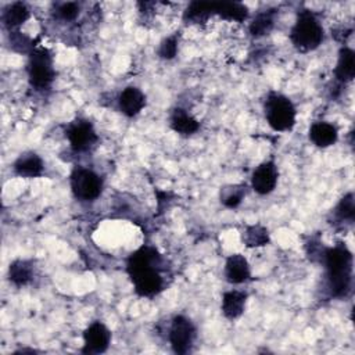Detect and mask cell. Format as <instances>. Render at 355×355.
Listing matches in <instances>:
<instances>
[{"label": "cell", "instance_id": "6da1fadb", "mask_svg": "<svg viewBox=\"0 0 355 355\" xmlns=\"http://www.w3.org/2000/svg\"><path fill=\"white\" fill-rule=\"evenodd\" d=\"M161 265L162 257L151 245H141L129 255L126 259V272L137 295L151 298L164 290Z\"/></svg>", "mask_w": 355, "mask_h": 355}, {"label": "cell", "instance_id": "7a4b0ae2", "mask_svg": "<svg viewBox=\"0 0 355 355\" xmlns=\"http://www.w3.org/2000/svg\"><path fill=\"white\" fill-rule=\"evenodd\" d=\"M326 268L330 294L336 298L347 297L352 284V252L345 243H337L323 250L322 258Z\"/></svg>", "mask_w": 355, "mask_h": 355}, {"label": "cell", "instance_id": "3957f363", "mask_svg": "<svg viewBox=\"0 0 355 355\" xmlns=\"http://www.w3.org/2000/svg\"><path fill=\"white\" fill-rule=\"evenodd\" d=\"M323 39L324 29L316 14L308 8L300 10L290 31V40L293 46L301 53H308L316 50L322 44Z\"/></svg>", "mask_w": 355, "mask_h": 355}, {"label": "cell", "instance_id": "277c9868", "mask_svg": "<svg viewBox=\"0 0 355 355\" xmlns=\"http://www.w3.org/2000/svg\"><path fill=\"white\" fill-rule=\"evenodd\" d=\"M263 111L268 125L276 132L291 130L295 125V107L293 101L282 93L270 92L266 96Z\"/></svg>", "mask_w": 355, "mask_h": 355}, {"label": "cell", "instance_id": "5b68a950", "mask_svg": "<svg viewBox=\"0 0 355 355\" xmlns=\"http://www.w3.org/2000/svg\"><path fill=\"white\" fill-rule=\"evenodd\" d=\"M26 69L29 83L36 90L49 89L55 78L53 55L44 47H36L31 50Z\"/></svg>", "mask_w": 355, "mask_h": 355}, {"label": "cell", "instance_id": "8992f818", "mask_svg": "<svg viewBox=\"0 0 355 355\" xmlns=\"http://www.w3.org/2000/svg\"><path fill=\"white\" fill-rule=\"evenodd\" d=\"M69 186L75 198L93 201L103 193L104 182L98 173L89 168H75L69 176Z\"/></svg>", "mask_w": 355, "mask_h": 355}, {"label": "cell", "instance_id": "52a82bcc", "mask_svg": "<svg viewBox=\"0 0 355 355\" xmlns=\"http://www.w3.org/2000/svg\"><path fill=\"white\" fill-rule=\"evenodd\" d=\"M196 338V327L184 315L173 316L169 327V343L175 354H187Z\"/></svg>", "mask_w": 355, "mask_h": 355}, {"label": "cell", "instance_id": "ba28073f", "mask_svg": "<svg viewBox=\"0 0 355 355\" xmlns=\"http://www.w3.org/2000/svg\"><path fill=\"white\" fill-rule=\"evenodd\" d=\"M65 136L69 141L71 148L76 153L87 151L98 140V136L92 122L83 118H78L72 121L67 126Z\"/></svg>", "mask_w": 355, "mask_h": 355}, {"label": "cell", "instance_id": "9c48e42d", "mask_svg": "<svg viewBox=\"0 0 355 355\" xmlns=\"http://www.w3.org/2000/svg\"><path fill=\"white\" fill-rule=\"evenodd\" d=\"M111 344V331L103 322L90 323L83 331V354H103Z\"/></svg>", "mask_w": 355, "mask_h": 355}, {"label": "cell", "instance_id": "30bf717a", "mask_svg": "<svg viewBox=\"0 0 355 355\" xmlns=\"http://www.w3.org/2000/svg\"><path fill=\"white\" fill-rule=\"evenodd\" d=\"M279 171L276 164L269 159L261 162L251 175V187L255 193L261 196H266L272 193L277 184Z\"/></svg>", "mask_w": 355, "mask_h": 355}, {"label": "cell", "instance_id": "8fae6325", "mask_svg": "<svg viewBox=\"0 0 355 355\" xmlns=\"http://www.w3.org/2000/svg\"><path fill=\"white\" fill-rule=\"evenodd\" d=\"M146 107V94L136 86H126L118 96V108L128 116H136Z\"/></svg>", "mask_w": 355, "mask_h": 355}, {"label": "cell", "instance_id": "7c38bea8", "mask_svg": "<svg viewBox=\"0 0 355 355\" xmlns=\"http://www.w3.org/2000/svg\"><path fill=\"white\" fill-rule=\"evenodd\" d=\"M14 173L21 178H39L44 172V164L39 154L33 151H25L17 157L12 164Z\"/></svg>", "mask_w": 355, "mask_h": 355}, {"label": "cell", "instance_id": "4fadbf2b", "mask_svg": "<svg viewBox=\"0 0 355 355\" xmlns=\"http://www.w3.org/2000/svg\"><path fill=\"white\" fill-rule=\"evenodd\" d=\"M225 277L230 284L245 283L251 277L248 261L241 254H232L225 262Z\"/></svg>", "mask_w": 355, "mask_h": 355}, {"label": "cell", "instance_id": "5bb4252c", "mask_svg": "<svg viewBox=\"0 0 355 355\" xmlns=\"http://www.w3.org/2000/svg\"><path fill=\"white\" fill-rule=\"evenodd\" d=\"M309 140L319 148L333 146L338 139V129L327 121H318L309 126Z\"/></svg>", "mask_w": 355, "mask_h": 355}, {"label": "cell", "instance_id": "9a60e30c", "mask_svg": "<svg viewBox=\"0 0 355 355\" xmlns=\"http://www.w3.org/2000/svg\"><path fill=\"white\" fill-rule=\"evenodd\" d=\"M247 297H248V294L245 291H240V290H230V291L223 293L220 308H222V313L225 315V318H227L230 320L240 318L244 313Z\"/></svg>", "mask_w": 355, "mask_h": 355}, {"label": "cell", "instance_id": "2e32d148", "mask_svg": "<svg viewBox=\"0 0 355 355\" xmlns=\"http://www.w3.org/2000/svg\"><path fill=\"white\" fill-rule=\"evenodd\" d=\"M211 14L223 19L243 22L248 18V8L239 1H211Z\"/></svg>", "mask_w": 355, "mask_h": 355}, {"label": "cell", "instance_id": "e0dca14e", "mask_svg": "<svg viewBox=\"0 0 355 355\" xmlns=\"http://www.w3.org/2000/svg\"><path fill=\"white\" fill-rule=\"evenodd\" d=\"M334 75L337 80L343 83H348L355 76V51L348 47L343 46L338 51V60L336 64Z\"/></svg>", "mask_w": 355, "mask_h": 355}, {"label": "cell", "instance_id": "ac0fdd59", "mask_svg": "<svg viewBox=\"0 0 355 355\" xmlns=\"http://www.w3.org/2000/svg\"><path fill=\"white\" fill-rule=\"evenodd\" d=\"M169 125L176 133L182 136H190L200 129V122L183 108H175L172 111Z\"/></svg>", "mask_w": 355, "mask_h": 355}, {"label": "cell", "instance_id": "d6986e66", "mask_svg": "<svg viewBox=\"0 0 355 355\" xmlns=\"http://www.w3.org/2000/svg\"><path fill=\"white\" fill-rule=\"evenodd\" d=\"M29 17H31L29 7L22 1H14L6 6V8L3 10L1 19L6 28L15 29L21 26L24 22H26Z\"/></svg>", "mask_w": 355, "mask_h": 355}, {"label": "cell", "instance_id": "ffe728a7", "mask_svg": "<svg viewBox=\"0 0 355 355\" xmlns=\"http://www.w3.org/2000/svg\"><path fill=\"white\" fill-rule=\"evenodd\" d=\"M33 277V266L31 261L26 259H17L8 266V280L17 286L22 287L26 286Z\"/></svg>", "mask_w": 355, "mask_h": 355}, {"label": "cell", "instance_id": "44dd1931", "mask_svg": "<svg viewBox=\"0 0 355 355\" xmlns=\"http://www.w3.org/2000/svg\"><path fill=\"white\" fill-rule=\"evenodd\" d=\"M273 24H275V11L273 10L261 11L251 21L248 31H250L251 36L261 37V36L268 35L272 31Z\"/></svg>", "mask_w": 355, "mask_h": 355}, {"label": "cell", "instance_id": "7402d4cb", "mask_svg": "<svg viewBox=\"0 0 355 355\" xmlns=\"http://www.w3.org/2000/svg\"><path fill=\"white\" fill-rule=\"evenodd\" d=\"M245 197V186L243 184H226L220 187L219 198L220 202L230 209L237 208Z\"/></svg>", "mask_w": 355, "mask_h": 355}, {"label": "cell", "instance_id": "603a6c76", "mask_svg": "<svg viewBox=\"0 0 355 355\" xmlns=\"http://www.w3.org/2000/svg\"><path fill=\"white\" fill-rule=\"evenodd\" d=\"M243 241L248 248L263 247L269 243V232L262 225L247 226L243 232Z\"/></svg>", "mask_w": 355, "mask_h": 355}, {"label": "cell", "instance_id": "cb8c5ba5", "mask_svg": "<svg viewBox=\"0 0 355 355\" xmlns=\"http://www.w3.org/2000/svg\"><path fill=\"white\" fill-rule=\"evenodd\" d=\"M211 14V1H191L184 10L183 18L190 22H200L208 19Z\"/></svg>", "mask_w": 355, "mask_h": 355}, {"label": "cell", "instance_id": "d4e9b609", "mask_svg": "<svg viewBox=\"0 0 355 355\" xmlns=\"http://www.w3.org/2000/svg\"><path fill=\"white\" fill-rule=\"evenodd\" d=\"M336 216L340 220H348L352 222L355 218V200H354V193L349 191L341 200L338 201L336 207Z\"/></svg>", "mask_w": 355, "mask_h": 355}, {"label": "cell", "instance_id": "484cf974", "mask_svg": "<svg viewBox=\"0 0 355 355\" xmlns=\"http://www.w3.org/2000/svg\"><path fill=\"white\" fill-rule=\"evenodd\" d=\"M178 47H179V35L178 33L169 35L161 40L158 46V55L164 60H172L178 54Z\"/></svg>", "mask_w": 355, "mask_h": 355}, {"label": "cell", "instance_id": "4316f807", "mask_svg": "<svg viewBox=\"0 0 355 355\" xmlns=\"http://www.w3.org/2000/svg\"><path fill=\"white\" fill-rule=\"evenodd\" d=\"M80 12V6L76 1H64L57 6V15L62 21H73Z\"/></svg>", "mask_w": 355, "mask_h": 355}]
</instances>
